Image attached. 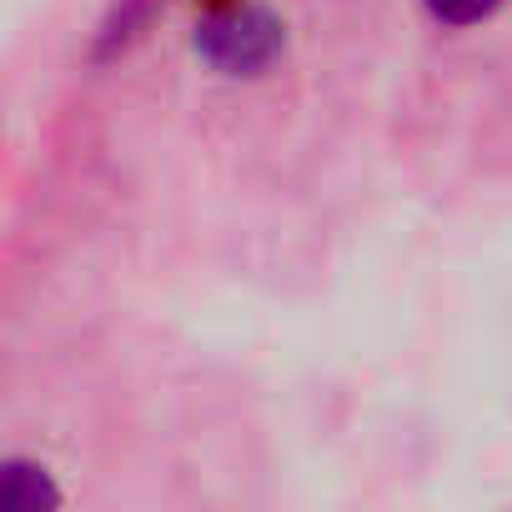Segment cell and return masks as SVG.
I'll use <instances>...</instances> for the list:
<instances>
[{
  "instance_id": "1",
  "label": "cell",
  "mask_w": 512,
  "mask_h": 512,
  "mask_svg": "<svg viewBox=\"0 0 512 512\" xmlns=\"http://www.w3.org/2000/svg\"><path fill=\"white\" fill-rule=\"evenodd\" d=\"M287 46L282 21L256 6V0H226V6L206 11L196 26V51L221 71V76H256L267 71Z\"/></svg>"
},
{
  "instance_id": "2",
  "label": "cell",
  "mask_w": 512,
  "mask_h": 512,
  "mask_svg": "<svg viewBox=\"0 0 512 512\" xmlns=\"http://www.w3.org/2000/svg\"><path fill=\"white\" fill-rule=\"evenodd\" d=\"M0 502H6L11 512H36L41 502H56V492H51V482H46L36 467L11 462V467H6V487H0Z\"/></svg>"
},
{
  "instance_id": "3",
  "label": "cell",
  "mask_w": 512,
  "mask_h": 512,
  "mask_svg": "<svg viewBox=\"0 0 512 512\" xmlns=\"http://www.w3.org/2000/svg\"><path fill=\"white\" fill-rule=\"evenodd\" d=\"M502 0H427V11L442 21V26H477L487 21Z\"/></svg>"
}]
</instances>
